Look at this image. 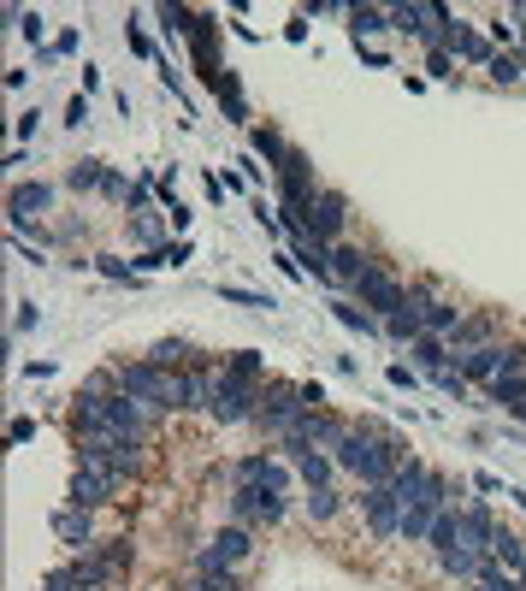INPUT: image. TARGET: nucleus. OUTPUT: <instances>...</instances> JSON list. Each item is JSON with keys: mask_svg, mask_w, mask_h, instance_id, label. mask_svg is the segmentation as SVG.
Returning a JSON list of instances; mask_svg holds the SVG:
<instances>
[{"mask_svg": "<svg viewBox=\"0 0 526 591\" xmlns=\"http://www.w3.org/2000/svg\"><path fill=\"white\" fill-rule=\"evenodd\" d=\"M337 467H349L361 485H391V473L408 461V450H402V438H391V432H379V426H349L337 444Z\"/></svg>", "mask_w": 526, "mask_h": 591, "instance_id": "1", "label": "nucleus"}, {"mask_svg": "<svg viewBox=\"0 0 526 591\" xmlns=\"http://www.w3.org/2000/svg\"><path fill=\"white\" fill-rule=\"evenodd\" d=\"M113 391L136 396V402H148V408H172V391H178V373H166V367H154V361H125V367H113Z\"/></svg>", "mask_w": 526, "mask_h": 591, "instance_id": "2", "label": "nucleus"}, {"mask_svg": "<svg viewBox=\"0 0 526 591\" xmlns=\"http://www.w3.org/2000/svg\"><path fill=\"white\" fill-rule=\"evenodd\" d=\"M343 432H349V426H343V420H331L326 408H308V414H302V420H296V426L284 432V456L302 461V456H314L320 444H337Z\"/></svg>", "mask_w": 526, "mask_h": 591, "instance_id": "3", "label": "nucleus"}, {"mask_svg": "<svg viewBox=\"0 0 526 591\" xmlns=\"http://www.w3.org/2000/svg\"><path fill=\"white\" fill-rule=\"evenodd\" d=\"M261 391L266 385H237V379H213V402H207V414L219 420V426H237V420H255L261 414Z\"/></svg>", "mask_w": 526, "mask_h": 591, "instance_id": "4", "label": "nucleus"}, {"mask_svg": "<svg viewBox=\"0 0 526 591\" xmlns=\"http://www.w3.org/2000/svg\"><path fill=\"white\" fill-rule=\"evenodd\" d=\"M131 538H113V544H101L95 556H77L71 568H77V580H83V591H101V586H113L125 568H131Z\"/></svg>", "mask_w": 526, "mask_h": 591, "instance_id": "5", "label": "nucleus"}, {"mask_svg": "<svg viewBox=\"0 0 526 591\" xmlns=\"http://www.w3.org/2000/svg\"><path fill=\"white\" fill-rule=\"evenodd\" d=\"M349 290L361 296V308H379L385 320H391V314H402V308H408V290H402V284H396V278H391V272H385V266H379V261L367 266V272H361V278H355Z\"/></svg>", "mask_w": 526, "mask_h": 591, "instance_id": "6", "label": "nucleus"}, {"mask_svg": "<svg viewBox=\"0 0 526 591\" xmlns=\"http://www.w3.org/2000/svg\"><path fill=\"white\" fill-rule=\"evenodd\" d=\"M302 414H308V402H302V391H296V385H266L255 426H266V432H278V438H284V432H290Z\"/></svg>", "mask_w": 526, "mask_h": 591, "instance_id": "7", "label": "nucleus"}, {"mask_svg": "<svg viewBox=\"0 0 526 591\" xmlns=\"http://www.w3.org/2000/svg\"><path fill=\"white\" fill-rule=\"evenodd\" d=\"M243 556H249V526H225V532L201 550L196 568H201V580H219V574H231Z\"/></svg>", "mask_w": 526, "mask_h": 591, "instance_id": "8", "label": "nucleus"}, {"mask_svg": "<svg viewBox=\"0 0 526 591\" xmlns=\"http://www.w3.org/2000/svg\"><path fill=\"white\" fill-rule=\"evenodd\" d=\"M343 225H349V201L337 196V190H320V196L308 201V237H320L326 249L343 243Z\"/></svg>", "mask_w": 526, "mask_h": 591, "instance_id": "9", "label": "nucleus"}, {"mask_svg": "<svg viewBox=\"0 0 526 591\" xmlns=\"http://www.w3.org/2000/svg\"><path fill=\"white\" fill-rule=\"evenodd\" d=\"M119 467H83L77 461V473H71V509H101L113 491H119Z\"/></svg>", "mask_w": 526, "mask_h": 591, "instance_id": "10", "label": "nucleus"}, {"mask_svg": "<svg viewBox=\"0 0 526 591\" xmlns=\"http://www.w3.org/2000/svg\"><path fill=\"white\" fill-rule=\"evenodd\" d=\"M231 515L249 526H278L284 521V497H272L266 485H237V497H231Z\"/></svg>", "mask_w": 526, "mask_h": 591, "instance_id": "11", "label": "nucleus"}, {"mask_svg": "<svg viewBox=\"0 0 526 591\" xmlns=\"http://www.w3.org/2000/svg\"><path fill=\"white\" fill-rule=\"evenodd\" d=\"M408 308L420 314V326L432 331V337H444V343H450V331L467 320L456 302H444V296H432V290H408Z\"/></svg>", "mask_w": 526, "mask_h": 591, "instance_id": "12", "label": "nucleus"}, {"mask_svg": "<svg viewBox=\"0 0 526 591\" xmlns=\"http://www.w3.org/2000/svg\"><path fill=\"white\" fill-rule=\"evenodd\" d=\"M361 509H367L373 538H396V526H402V497H396L391 485H367V491H361Z\"/></svg>", "mask_w": 526, "mask_h": 591, "instance_id": "13", "label": "nucleus"}, {"mask_svg": "<svg viewBox=\"0 0 526 591\" xmlns=\"http://www.w3.org/2000/svg\"><path fill=\"white\" fill-rule=\"evenodd\" d=\"M190 54H196V71L219 89L225 66H219V42H213V18H207V12H196V24H190Z\"/></svg>", "mask_w": 526, "mask_h": 591, "instance_id": "14", "label": "nucleus"}, {"mask_svg": "<svg viewBox=\"0 0 526 591\" xmlns=\"http://www.w3.org/2000/svg\"><path fill=\"white\" fill-rule=\"evenodd\" d=\"M503 367H509V343H479L461 355V379H479V385H491Z\"/></svg>", "mask_w": 526, "mask_h": 591, "instance_id": "15", "label": "nucleus"}, {"mask_svg": "<svg viewBox=\"0 0 526 591\" xmlns=\"http://www.w3.org/2000/svg\"><path fill=\"white\" fill-rule=\"evenodd\" d=\"M213 402V373L207 367H190V373H178V391H172V408L178 414H196Z\"/></svg>", "mask_w": 526, "mask_h": 591, "instance_id": "16", "label": "nucleus"}, {"mask_svg": "<svg viewBox=\"0 0 526 591\" xmlns=\"http://www.w3.org/2000/svg\"><path fill=\"white\" fill-rule=\"evenodd\" d=\"M237 479H243V485H266L272 497H284V485H290V473H284L272 456H243L237 461Z\"/></svg>", "mask_w": 526, "mask_h": 591, "instance_id": "17", "label": "nucleus"}, {"mask_svg": "<svg viewBox=\"0 0 526 591\" xmlns=\"http://www.w3.org/2000/svg\"><path fill=\"white\" fill-rule=\"evenodd\" d=\"M438 515H444V509H438V503H426V497H420V503H408V509H402V526H396V538H408V544L432 538Z\"/></svg>", "mask_w": 526, "mask_h": 591, "instance_id": "18", "label": "nucleus"}, {"mask_svg": "<svg viewBox=\"0 0 526 591\" xmlns=\"http://www.w3.org/2000/svg\"><path fill=\"white\" fill-rule=\"evenodd\" d=\"M426 485H432V467H420V461H402V467L391 473V491L402 497V509H408V503H420V497H426Z\"/></svg>", "mask_w": 526, "mask_h": 591, "instance_id": "19", "label": "nucleus"}, {"mask_svg": "<svg viewBox=\"0 0 526 591\" xmlns=\"http://www.w3.org/2000/svg\"><path fill=\"white\" fill-rule=\"evenodd\" d=\"M444 54H461V60H473V66H491V60H497V48H491V42H485V36H473V30H450V36H444Z\"/></svg>", "mask_w": 526, "mask_h": 591, "instance_id": "20", "label": "nucleus"}, {"mask_svg": "<svg viewBox=\"0 0 526 591\" xmlns=\"http://www.w3.org/2000/svg\"><path fill=\"white\" fill-rule=\"evenodd\" d=\"M461 521H467V550L491 556V544H497V521H491V509H485V503H473V509H461Z\"/></svg>", "mask_w": 526, "mask_h": 591, "instance_id": "21", "label": "nucleus"}, {"mask_svg": "<svg viewBox=\"0 0 526 591\" xmlns=\"http://www.w3.org/2000/svg\"><path fill=\"white\" fill-rule=\"evenodd\" d=\"M154 367H166V373H190V367H201V355L184 343V337H166V343H154V355H148Z\"/></svg>", "mask_w": 526, "mask_h": 591, "instance_id": "22", "label": "nucleus"}, {"mask_svg": "<svg viewBox=\"0 0 526 591\" xmlns=\"http://www.w3.org/2000/svg\"><path fill=\"white\" fill-rule=\"evenodd\" d=\"M391 30H408V36H420L426 48H438V36H432V24H426V6H420V0L391 6Z\"/></svg>", "mask_w": 526, "mask_h": 591, "instance_id": "23", "label": "nucleus"}, {"mask_svg": "<svg viewBox=\"0 0 526 591\" xmlns=\"http://www.w3.org/2000/svg\"><path fill=\"white\" fill-rule=\"evenodd\" d=\"M491 331H497V320H491V314H467V320L450 331V349H456V355H467V349L491 343Z\"/></svg>", "mask_w": 526, "mask_h": 591, "instance_id": "24", "label": "nucleus"}, {"mask_svg": "<svg viewBox=\"0 0 526 591\" xmlns=\"http://www.w3.org/2000/svg\"><path fill=\"white\" fill-rule=\"evenodd\" d=\"M54 532H60V544H71V550H89V532H95V526H89V509H60V515H54Z\"/></svg>", "mask_w": 526, "mask_h": 591, "instance_id": "25", "label": "nucleus"}, {"mask_svg": "<svg viewBox=\"0 0 526 591\" xmlns=\"http://www.w3.org/2000/svg\"><path fill=\"white\" fill-rule=\"evenodd\" d=\"M6 207H12V225H36V213L48 207V190H42V184H18Z\"/></svg>", "mask_w": 526, "mask_h": 591, "instance_id": "26", "label": "nucleus"}, {"mask_svg": "<svg viewBox=\"0 0 526 591\" xmlns=\"http://www.w3.org/2000/svg\"><path fill=\"white\" fill-rule=\"evenodd\" d=\"M426 544H432L438 556H444V550H456V544H467V521H461V509H444V515H438V526H432V538H426Z\"/></svg>", "mask_w": 526, "mask_h": 591, "instance_id": "27", "label": "nucleus"}, {"mask_svg": "<svg viewBox=\"0 0 526 591\" xmlns=\"http://www.w3.org/2000/svg\"><path fill=\"white\" fill-rule=\"evenodd\" d=\"M438 568H444L450 580H479L485 556H479V550H467V544H456V550H444V556H438Z\"/></svg>", "mask_w": 526, "mask_h": 591, "instance_id": "28", "label": "nucleus"}, {"mask_svg": "<svg viewBox=\"0 0 526 591\" xmlns=\"http://www.w3.org/2000/svg\"><path fill=\"white\" fill-rule=\"evenodd\" d=\"M367 266H373V261H367L355 243H337V249H331V278H337V284H355Z\"/></svg>", "mask_w": 526, "mask_h": 591, "instance_id": "29", "label": "nucleus"}, {"mask_svg": "<svg viewBox=\"0 0 526 591\" xmlns=\"http://www.w3.org/2000/svg\"><path fill=\"white\" fill-rule=\"evenodd\" d=\"M261 373H266L261 349H237V355L225 361V379H237V385H261Z\"/></svg>", "mask_w": 526, "mask_h": 591, "instance_id": "30", "label": "nucleus"}, {"mask_svg": "<svg viewBox=\"0 0 526 591\" xmlns=\"http://www.w3.org/2000/svg\"><path fill=\"white\" fill-rule=\"evenodd\" d=\"M349 30H355V42H367V36L391 30V12H379V6H349Z\"/></svg>", "mask_w": 526, "mask_h": 591, "instance_id": "31", "label": "nucleus"}, {"mask_svg": "<svg viewBox=\"0 0 526 591\" xmlns=\"http://www.w3.org/2000/svg\"><path fill=\"white\" fill-rule=\"evenodd\" d=\"M491 556H497V562H503L515 580L526 574V550H521V538H515V532H503V526H497V544H491Z\"/></svg>", "mask_w": 526, "mask_h": 591, "instance_id": "32", "label": "nucleus"}, {"mask_svg": "<svg viewBox=\"0 0 526 591\" xmlns=\"http://www.w3.org/2000/svg\"><path fill=\"white\" fill-rule=\"evenodd\" d=\"M491 402H497V408H521L526 402V373H497V379H491Z\"/></svg>", "mask_w": 526, "mask_h": 591, "instance_id": "33", "label": "nucleus"}, {"mask_svg": "<svg viewBox=\"0 0 526 591\" xmlns=\"http://www.w3.org/2000/svg\"><path fill=\"white\" fill-rule=\"evenodd\" d=\"M414 361H420V367H426V373H444V367H450V343H444V337H432V331H426V337H420V343H414Z\"/></svg>", "mask_w": 526, "mask_h": 591, "instance_id": "34", "label": "nucleus"}, {"mask_svg": "<svg viewBox=\"0 0 526 591\" xmlns=\"http://www.w3.org/2000/svg\"><path fill=\"white\" fill-rule=\"evenodd\" d=\"M219 101H225V119H237V125H249V101H243V83L225 71L219 77Z\"/></svg>", "mask_w": 526, "mask_h": 591, "instance_id": "35", "label": "nucleus"}, {"mask_svg": "<svg viewBox=\"0 0 526 591\" xmlns=\"http://www.w3.org/2000/svg\"><path fill=\"white\" fill-rule=\"evenodd\" d=\"M184 261H190V243H166V249H148L136 261V272H160V266H184Z\"/></svg>", "mask_w": 526, "mask_h": 591, "instance_id": "36", "label": "nucleus"}, {"mask_svg": "<svg viewBox=\"0 0 526 591\" xmlns=\"http://www.w3.org/2000/svg\"><path fill=\"white\" fill-rule=\"evenodd\" d=\"M278 184H314V166H308L302 148H290V154L278 160Z\"/></svg>", "mask_w": 526, "mask_h": 591, "instance_id": "37", "label": "nucleus"}, {"mask_svg": "<svg viewBox=\"0 0 526 591\" xmlns=\"http://www.w3.org/2000/svg\"><path fill=\"white\" fill-rule=\"evenodd\" d=\"M331 314H337V326H349V331H361V337H373V314L367 308H355V302H331Z\"/></svg>", "mask_w": 526, "mask_h": 591, "instance_id": "38", "label": "nucleus"}, {"mask_svg": "<svg viewBox=\"0 0 526 591\" xmlns=\"http://www.w3.org/2000/svg\"><path fill=\"white\" fill-rule=\"evenodd\" d=\"M296 473H302V485H308V491H320V485H331V461L320 456V450H314V456H302V461H296Z\"/></svg>", "mask_w": 526, "mask_h": 591, "instance_id": "39", "label": "nucleus"}, {"mask_svg": "<svg viewBox=\"0 0 526 591\" xmlns=\"http://www.w3.org/2000/svg\"><path fill=\"white\" fill-rule=\"evenodd\" d=\"M385 331H391V337H402V343H420V337H426V326H420V314H414V308L391 314V320H385Z\"/></svg>", "mask_w": 526, "mask_h": 591, "instance_id": "40", "label": "nucleus"}, {"mask_svg": "<svg viewBox=\"0 0 526 591\" xmlns=\"http://www.w3.org/2000/svg\"><path fill=\"white\" fill-rule=\"evenodd\" d=\"M255 154H266V160H272V166H278V160H284V154H290V142H284V136H278V125H261V131H255Z\"/></svg>", "mask_w": 526, "mask_h": 591, "instance_id": "41", "label": "nucleus"}, {"mask_svg": "<svg viewBox=\"0 0 526 591\" xmlns=\"http://www.w3.org/2000/svg\"><path fill=\"white\" fill-rule=\"evenodd\" d=\"M337 509H343V497H337L331 485H320V491H308V515H314V521H331Z\"/></svg>", "mask_w": 526, "mask_h": 591, "instance_id": "42", "label": "nucleus"}, {"mask_svg": "<svg viewBox=\"0 0 526 591\" xmlns=\"http://www.w3.org/2000/svg\"><path fill=\"white\" fill-rule=\"evenodd\" d=\"M219 296H225V302H243V308H278L266 290H243V284H219Z\"/></svg>", "mask_w": 526, "mask_h": 591, "instance_id": "43", "label": "nucleus"}, {"mask_svg": "<svg viewBox=\"0 0 526 591\" xmlns=\"http://www.w3.org/2000/svg\"><path fill=\"white\" fill-rule=\"evenodd\" d=\"M491 83H526V66L515 54H497V60H491Z\"/></svg>", "mask_w": 526, "mask_h": 591, "instance_id": "44", "label": "nucleus"}, {"mask_svg": "<svg viewBox=\"0 0 526 591\" xmlns=\"http://www.w3.org/2000/svg\"><path fill=\"white\" fill-rule=\"evenodd\" d=\"M101 178H107V172H101V166H95V160H83V166H77V172H71V190H95V184H101Z\"/></svg>", "mask_w": 526, "mask_h": 591, "instance_id": "45", "label": "nucleus"}, {"mask_svg": "<svg viewBox=\"0 0 526 591\" xmlns=\"http://www.w3.org/2000/svg\"><path fill=\"white\" fill-rule=\"evenodd\" d=\"M432 379H438V391H450L456 402L467 396V379H461V367H444V373H432Z\"/></svg>", "mask_w": 526, "mask_h": 591, "instance_id": "46", "label": "nucleus"}, {"mask_svg": "<svg viewBox=\"0 0 526 591\" xmlns=\"http://www.w3.org/2000/svg\"><path fill=\"white\" fill-rule=\"evenodd\" d=\"M48 591H83L77 568H54V574H48Z\"/></svg>", "mask_w": 526, "mask_h": 591, "instance_id": "47", "label": "nucleus"}, {"mask_svg": "<svg viewBox=\"0 0 526 591\" xmlns=\"http://www.w3.org/2000/svg\"><path fill=\"white\" fill-rule=\"evenodd\" d=\"M426 71H432V77H456V60H450L444 48H432V60H426Z\"/></svg>", "mask_w": 526, "mask_h": 591, "instance_id": "48", "label": "nucleus"}, {"mask_svg": "<svg viewBox=\"0 0 526 591\" xmlns=\"http://www.w3.org/2000/svg\"><path fill=\"white\" fill-rule=\"evenodd\" d=\"M12 24H18V30H24V36H30V42H42V12H18V18H12Z\"/></svg>", "mask_w": 526, "mask_h": 591, "instance_id": "49", "label": "nucleus"}, {"mask_svg": "<svg viewBox=\"0 0 526 591\" xmlns=\"http://www.w3.org/2000/svg\"><path fill=\"white\" fill-rule=\"evenodd\" d=\"M66 125L77 131V125H89V101L83 95H71V107H66Z\"/></svg>", "mask_w": 526, "mask_h": 591, "instance_id": "50", "label": "nucleus"}, {"mask_svg": "<svg viewBox=\"0 0 526 591\" xmlns=\"http://www.w3.org/2000/svg\"><path fill=\"white\" fill-rule=\"evenodd\" d=\"M101 190H107V196H125V201H131V190H125V178H119V172H107V178H101Z\"/></svg>", "mask_w": 526, "mask_h": 591, "instance_id": "51", "label": "nucleus"}, {"mask_svg": "<svg viewBox=\"0 0 526 591\" xmlns=\"http://www.w3.org/2000/svg\"><path fill=\"white\" fill-rule=\"evenodd\" d=\"M391 385H396V391H414V373H408L402 361H396V367H391Z\"/></svg>", "mask_w": 526, "mask_h": 591, "instance_id": "52", "label": "nucleus"}, {"mask_svg": "<svg viewBox=\"0 0 526 591\" xmlns=\"http://www.w3.org/2000/svg\"><path fill=\"white\" fill-rule=\"evenodd\" d=\"M196 591H237V586H231V574H219V580H201Z\"/></svg>", "mask_w": 526, "mask_h": 591, "instance_id": "53", "label": "nucleus"}, {"mask_svg": "<svg viewBox=\"0 0 526 591\" xmlns=\"http://www.w3.org/2000/svg\"><path fill=\"white\" fill-rule=\"evenodd\" d=\"M473 591H491V586H485V580H473Z\"/></svg>", "mask_w": 526, "mask_h": 591, "instance_id": "54", "label": "nucleus"}, {"mask_svg": "<svg viewBox=\"0 0 526 591\" xmlns=\"http://www.w3.org/2000/svg\"><path fill=\"white\" fill-rule=\"evenodd\" d=\"M515 18H526V6H521V12H515Z\"/></svg>", "mask_w": 526, "mask_h": 591, "instance_id": "55", "label": "nucleus"}, {"mask_svg": "<svg viewBox=\"0 0 526 591\" xmlns=\"http://www.w3.org/2000/svg\"><path fill=\"white\" fill-rule=\"evenodd\" d=\"M521 586H526V574H521Z\"/></svg>", "mask_w": 526, "mask_h": 591, "instance_id": "56", "label": "nucleus"}]
</instances>
